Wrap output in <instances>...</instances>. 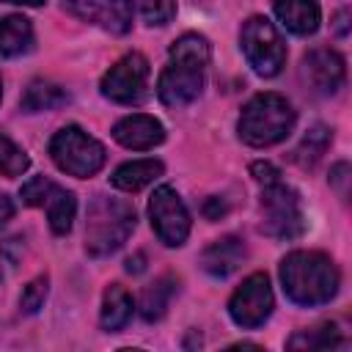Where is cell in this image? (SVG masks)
<instances>
[{"mask_svg":"<svg viewBox=\"0 0 352 352\" xmlns=\"http://www.w3.org/2000/svg\"><path fill=\"white\" fill-rule=\"evenodd\" d=\"M162 162L160 160H132L116 168V173L110 176V184L124 190V192H138L146 184H151L157 176H162Z\"/></svg>","mask_w":352,"mask_h":352,"instance_id":"obj_16","label":"cell"},{"mask_svg":"<svg viewBox=\"0 0 352 352\" xmlns=\"http://www.w3.org/2000/svg\"><path fill=\"white\" fill-rule=\"evenodd\" d=\"M242 52L250 63V69L258 77H275L286 63V44L278 33V28L267 16H250L245 19L239 30Z\"/></svg>","mask_w":352,"mask_h":352,"instance_id":"obj_7","label":"cell"},{"mask_svg":"<svg viewBox=\"0 0 352 352\" xmlns=\"http://www.w3.org/2000/svg\"><path fill=\"white\" fill-rule=\"evenodd\" d=\"M212 47L201 33L179 36L168 50V66L157 80V96L168 107H184L195 102L206 82V66Z\"/></svg>","mask_w":352,"mask_h":352,"instance_id":"obj_1","label":"cell"},{"mask_svg":"<svg viewBox=\"0 0 352 352\" xmlns=\"http://www.w3.org/2000/svg\"><path fill=\"white\" fill-rule=\"evenodd\" d=\"M272 11L280 19V25L294 36H311L322 22L316 0H272Z\"/></svg>","mask_w":352,"mask_h":352,"instance_id":"obj_15","label":"cell"},{"mask_svg":"<svg viewBox=\"0 0 352 352\" xmlns=\"http://www.w3.org/2000/svg\"><path fill=\"white\" fill-rule=\"evenodd\" d=\"M47 283H50V278L47 275H38V278H33L25 289H22V297H19V311L22 314H36L41 305H44V300H47Z\"/></svg>","mask_w":352,"mask_h":352,"instance_id":"obj_26","label":"cell"},{"mask_svg":"<svg viewBox=\"0 0 352 352\" xmlns=\"http://www.w3.org/2000/svg\"><path fill=\"white\" fill-rule=\"evenodd\" d=\"M0 96H3V82H0Z\"/></svg>","mask_w":352,"mask_h":352,"instance_id":"obj_33","label":"cell"},{"mask_svg":"<svg viewBox=\"0 0 352 352\" xmlns=\"http://www.w3.org/2000/svg\"><path fill=\"white\" fill-rule=\"evenodd\" d=\"M28 168H30V157L6 132H0V173L8 176V179H16Z\"/></svg>","mask_w":352,"mask_h":352,"instance_id":"obj_24","label":"cell"},{"mask_svg":"<svg viewBox=\"0 0 352 352\" xmlns=\"http://www.w3.org/2000/svg\"><path fill=\"white\" fill-rule=\"evenodd\" d=\"M14 217V201L8 195H0V228Z\"/></svg>","mask_w":352,"mask_h":352,"instance_id":"obj_30","label":"cell"},{"mask_svg":"<svg viewBox=\"0 0 352 352\" xmlns=\"http://www.w3.org/2000/svg\"><path fill=\"white\" fill-rule=\"evenodd\" d=\"M204 214H206L209 220H217L220 214H226V204H223L220 198H209L206 206H204Z\"/></svg>","mask_w":352,"mask_h":352,"instance_id":"obj_29","label":"cell"},{"mask_svg":"<svg viewBox=\"0 0 352 352\" xmlns=\"http://www.w3.org/2000/svg\"><path fill=\"white\" fill-rule=\"evenodd\" d=\"M272 308H275V297H272V286H270L267 272L248 275L242 280V286L228 300V316L242 330L261 327L270 319Z\"/></svg>","mask_w":352,"mask_h":352,"instance_id":"obj_8","label":"cell"},{"mask_svg":"<svg viewBox=\"0 0 352 352\" xmlns=\"http://www.w3.org/2000/svg\"><path fill=\"white\" fill-rule=\"evenodd\" d=\"M302 77L316 94L333 96L346 80L344 58L330 47H316L302 58Z\"/></svg>","mask_w":352,"mask_h":352,"instance_id":"obj_12","label":"cell"},{"mask_svg":"<svg viewBox=\"0 0 352 352\" xmlns=\"http://www.w3.org/2000/svg\"><path fill=\"white\" fill-rule=\"evenodd\" d=\"M50 157L52 162L69 173V176H77V179H88L94 173L102 170L107 154H104V146L91 138L85 129L80 126H63L52 135L50 140Z\"/></svg>","mask_w":352,"mask_h":352,"instance_id":"obj_5","label":"cell"},{"mask_svg":"<svg viewBox=\"0 0 352 352\" xmlns=\"http://www.w3.org/2000/svg\"><path fill=\"white\" fill-rule=\"evenodd\" d=\"M280 283L294 305L314 308L336 297L341 275L330 256L319 250H292L280 261Z\"/></svg>","mask_w":352,"mask_h":352,"instance_id":"obj_2","label":"cell"},{"mask_svg":"<svg viewBox=\"0 0 352 352\" xmlns=\"http://www.w3.org/2000/svg\"><path fill=\"white\" fill-rule=\"evenodd\" d=\"M132 308L135 305H132L129 292L121 283H110L104 289V297H102V314H99L102 330H107V333L121 330L132 319Z\"/></svg>","mask_w":352,"mask_h":352,"instance_id":"obj_17","label":"cell"},{"mask_svg":"<svg viewBox=\"0 0 352 352\" xmlns=\"http://www.w3.org/2000/svg\"><path fill=\"white\" fill-rule=\"evenodd\" d=\"M44 209H47V217H50V228L55 234H69L72 231V223H74V212H77V198L74 192L63 190V187H52L47 201H44Z\"/></svg>","mask_w":352,"mask_h":352,"instance_id":"obj_20","label":"cell"},{"mask_svg":"<svg viewBox=\"0 0 352 352\" xmlns=\"http://www.w3.org/2000/svg\"><path fill=\"white\" fill-rule=\"evenodd\" d=\"M135 206L124 198L96 195L85 220V250L94 258L116 253L135 231Z\"/></svg>","mask_w":352,"mask_h":352,"instance_id":"obj_4","label":"cell"},{"mask_svg":"<svg viewBox=\"0 0 352 352\" xmlns=\"http://www.w3.org/2000/svg\"><path fill=\"white\" fill-rule=\"evenodd\" d=\"M173 294H176V280H173L170 275L157 278V280H154L151 286H146L143 294H140V316H143L146 322H160V319L165 316L168 302H170Z\"/></svg>","mask_w":352,"mask_h":352,"instance_id":"obj_21","label":"cell"},{"mask_svg":"<svg viewBox=\"0 0 352 352\" xmlns=\"http://www.w3.org/2000/svg\"><path fill=\"white\" fill-rule=\"evenodd\" d=\"M140 16L151 28H162L176 16V0H143Z\"/></svg>","mask_w":352,"mask_h":352,"instance_id":"obj_25","label":"cell"},{"mask_svg":"<svg viewBox=\"0 0 352 352\" xmlns=\"http://www.w3.org/2000/svg\"><path fill=\"white\" fill-rule=\"evenodd\" d=\"M66 102H69L66 88H60L58 82H50V80H33L25 88V94L19 99V107L25 113H41V110H55Z\"/></svg>","mask_w":352,"mask_h":352,"instance_id":"obj_19","label":"cell"},{"mask_svg":"<svg viewBox=\"0 0 352 352\" xmlns=\"http://www.w3.org/2000/svg\"><path fill=\"white\" fill-rule=\"evenodd\" d=\"M113 138L116 143H121L124 148H132V151H146V148H154L165 140V126L154 118V116H146V113H132V116H124L116 126H113Z\"/></svg>","mask_w":352,"mask_h":352,"instance_id":"obj_13","label":"cell"},{"mask_svg":"<svg viewBox=\"0 0 352 352\" xmlns=\"http://www.w3.org/2000/svg\"><path fill=\"white\" fill-rule=\"evenodd\" d=\"M250 173L258 184H270V182H278L280 179V170L272 165V162H253L250 165Z\"/></svg>","mask_w":352,"mask_h":352,"instance_id":"obj_28","label":"cell"},{"mask_svg":"<svg viewBox=\"0 0 352 352\" xmlns=\"http://www.w3.org/2000/svg\"><path fill=\"white\" fill-rule=\"evenodd\" d=\"M261 231L272 239H297L305 231L302 204L294 187L278 182L261 184Z\"/></svg>","mask_w":352,"mask_h":352,"instance_id":"obj_6","label":"cell"},{"mask_svg":"<svg viewBox=\"0 0 352 352\" xmlns=\"http://www.w3.org/2000/svg\"><path fill=\"white\" fill-rule=\"evenodd\" d=\"M63 8L82 19V22H91L113 36H124L129 33L132 28V0H66Z\"/></svg>","mask_w":352,"mask_h":352,"instance_id":"obj_11","label":"cell"},{"mask_svg":"<svg viewBox=\"0 0 352 352\" xmlns=\"http://www.w3.org/2000/svg\"><path fill=\"white\" fill-rule=\"evenodd\" d=\"M148 217H151V228L160 236V242H165L168 248L184 245V239L190 234V212L173 187L162 184L151 192Z\"/></svg>","mask_w":352,"mask_h":352,"instance_id":"obj_9","label":"cell"},{"mask_svg":"<svg viewBox=\"0 0 352 352\" xmlns=\"http://www.w3.org/2000/svg\"><path fill=\"white\" fill-rule=\"evenodd\" d=\"M126 272H143V253L126 258Z\"/></svg>","mask_w":352,"mask_h":352,"instance_id":"obj_31","label":"cell"},{"mask_svg":"<svg viewBox=\"0 0 352 352\" xmlns=\"http://www.w3.org/2000/svg\"><path fill=\"white\" fill-rule=\"evenodd\" d=\"M33 47V25L22 14L0 16V55L14 58Z\"/></svg>","mask_w":352,"mask_h":352,"instance_id":"obj_18","label":"cell"},{"mask_svg":"<svg viewBox=\"0 0 352 352\" xmlns=\"http://www.w3.org/2000/svg\"><path fill=\"white\" fill-rule=\"evenodd\" d=\"M330 140H333V129L324 126V124H316V126L308 129V135H305V138L300 140V146L292 151V160H294L297 165H302V168H311V165H316L319 157L327 151Z\"/></svg>","mask_w":352,"mask_h":352,"instance_id":"obj_23","label":"cell"},{"mask_svg":"<svg viewBox=\"0 0 352 352\" xmlns=\"http://www.w3.org/2000/svg\"><path fill=\"white\" fill-rule=\"evenodd\" d=\"M52 187H55V182H50L47 176H33V179H28L22 184L19 198H22L25 206H44V201H47Z\"/></svg>","mask_w":352,"mask_h":352,"instance_id":"obj_27","label":"cell"},{"mask_svg":"<svg viewBox=\"0 0 352 352\" xmlns=\"http://www.w3.org/2000/svg\"><path fill=\"white\" fill-rule=\"evenodd\" d=\"M344 344L346 341H344V336H341L336 322H324L319 327L300 330L286 341L289 349H330V346H344Z\"/></svg>","mask_w":352,"mask_h":352,"instance_id":"obj_22","label":"cell"},{"mask_svg":"<svg viewBox=\"0 0 352 352\" xmlns=\"http://www.w3.org/2000/svg\"><path fill=\"white\" fill-rule=\"evenodd\" d=\"M146 82H148V60L140 52H129L104 72L99 88L110 102L138 104L146 96Z\"/></svg>","mask_w":352,"mask_h":352,"instance_id":"obj_10","label":"cell"},{"mask_svg":"<svg viewBox=\"0 0 352 352\" xmlns=\"http://www.w3.org/2000/svg\"><path fill=\"white\" fill-rule=\"evenodd\" d=\"M294 110L286 96L280 94H256L239 113L236 132L253 148H267L286 140L294 129Z\"/></svg>","mask_w":352,"mask_h":352,"instance_id":"obj_3","label":"cell"},{"mask_svg":"<svg viewBox=\"0 0 352 352\" xmlns=\"http://www.w3.org/2000/svg\"><path fill=\"white\" fill-rule=\"evenodd\" d=\"M3 3H16V6H41L44 0H3Z\"/></svg>","mask_w":352,"mask_h":352,"instance_id":"obj_32","label":"cell"},{"mask_svg":"<svg viewBox=\"0 0 352 352\" xmlns=\"http://www.w3.org/2000/svg\"><path fill=\"white\" fill-rule=\"evenodd\" d=\"M245 256H248V248L239 236H220L201 253V267L212 278H228L231 272L239 270Z\"/></svg>","mask_w":352,"mask_h":352,"instance_id":"obj_14","label":"cell"}]
</instances>
